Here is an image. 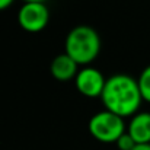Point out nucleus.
I'll return each instance as SVG.
<instances>
[{"instance_id": "nucleus-1", "label": "nucleus", "mask_w": 150, "mask_h": 150, "mask_svg": "<svg viewBox=\"0 0 150 150\" xmlns=\"http://www.w3.org/2000/svg\"><path fill=\"white\" fill-rule=\"evenodd\" d=\"M100 100L106 111L125 118L137 114L143 96L137 79L127 73H115L106 79Z\"/></svg>"}, {"instance_id": "nucleus-2", "label": "nucleus", "mask_w": 150, "mask_h": 150, "mask_svg": "<svg viewBox=\"0 0 150 150\" xmlns=\"http://www.w3.org/2000/svg\"><path fill=\"white\" fill-rule=\"evenodd\" d=\"M64 50L79 66L86 67L99 55V34L89 25H77L67 34Z\"/></svg>"}, {"instance_id": "nucleus-3", "label": "nucleus", "mask_w": 150, "mask_h": 150, "mask_svg": "<svg viewBox=\"0 0 150 150\" xmlns=\"http://www.w3.org/2000/svg\"><path fill=\"white\" fill-rule=\"evenodd\" d=\"M88 130L91 136L100 143H115L127 131L124 118L106 109L91 117Z\"/></svg>"}, {"instance_id": "nucleus-4", "label": "nucleus", "mask_w": 150, "mask_h": 150, "mask_svg": "<svg viewBox=\"0 0 150 150\" xmlns=\"http://www.w3.org/2000/svg\"><path fill=\"white\" fill-rule=\"evenodd\" d=\"M48 22L50 9L45 3H23L18 12V23L26 32H41Z\"/></svg>"}, {"instance_id": "nucleus-5", "label": "nucleus", "mask_w": 150, "mask_h": 150, "mask_svg": "<svg viewBox=\"0 0 150 150\" xmlns=\"http://www.w3.org/2000/svg\"><path fill=\"white\" fill-rule=\"evenodd\" d=\"M106 79L98 69L86 66L80 69L74 77V86L86 98H100Z\"/></svg>"}, {"instance_id": "nucleus-6", "label": "nucleus", "mask_w": 150, "mask_h": 150, "mask_svg": "<svg viewBox=\"0 0 150 150\" xmlns=\"http://www.w3.org/2000/svg\"><path fill=\"white\" fill-rule=\"evenodd\" d=\"M79 64L66 52L58 54L57 57H54V60L50 64V71L54 79L60 80V82H67L76 77L77 71H79Z\"/></svg>"}, {"instance_id": "nucleus-7", "label": "nucleus", "mask_w": 150, "mask_h": 150, "mask_svg": "<svg viewBox=\"0 0 150 150\" xmlns=\"http://www.w3.org/2000/svg\"><path fill=\"white\" fill-rule=\"evenodd\" d=\"M127 133L137 144H150V112H137L131 117Z\"/></svg>"}, {"instance_id": "nucleus-8", "label": "nucleus", "mask_w": 150, "mask_h": 150, "mask_svg": "<svg viewBox=\"0 0 150 150\" xmlns=\"http://www.w3.org/2000/svg\"><path fill=\"white\" fill-rule=\"evenodd\" d=\"M137 82H139V88H140L143 100L150 102V64L142 70Z\"/></svg>"}, {"instance_id": "nucleus-9", "label": "nucleus", "mask_w": 150, "mask_h": 150, "mask_svg": "<svg viewBox=\"0 0 150 150\" xmlns=\"http://www.w3.org/2000/svg\"><path fill=\"white\" fill-rule=\"evenodd\" d=\"M115 146H117L118 150H133L137 146V143H136V142L133 140V137L125 131V133L115 142Z\"/></svg>"}, {"instance_id": "nucleus-10", "label": "nucleus", "mask_w": 150, "mask_h": 150, "mask_svg": "<svg viewBox=\"0 0 150 150\" xmlns=\"http://www.w3.org/2000/svg\"><path fill=\"white\" fill-rule=\"evenodd\" d=\"M15 0H0V10H4V9H7L9 6H12V3H13Z\"/></svg>"}, {"instance_id": "nucleus-11", "label": "nucleus", "mask_w": 150, "mask_h": 150, "mask_svg": "<svg viewBox=\"0 0 150 150\" xmlns=\"http://www.w3.org/2000/svg\"><path fill=\"white\" fill-rule=\"evenodd\" d=\"M133 150H150V144H137Z\"/></svg>"}, {"instance_id": "nucleus-12", "label": "nucleus", "mask_w": 150, "mask_h": 150, "mask_svg": "<svg viewBox=\"0 0 150 150\" xmlns=\"http://www.w3.org/2000/svg\"><path fill=\"white\" fill-rule=\"evenodd\" d=\"M25 3H45V0H23Z\"/></svg>"}]
</instances>
